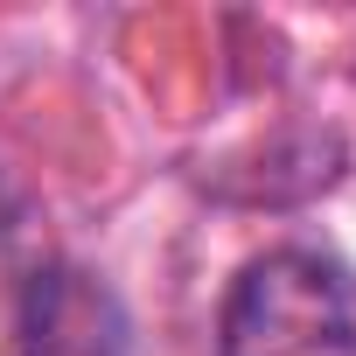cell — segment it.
<instances>
[{"label": "cell", "instance_id": "2", "mask_svg": "<svg viewBox=\"0 0 356 356\" xmlns=\"http://www.w3.org/2000/svg\"><path fill=\"white\" fill-rule=\"evenodd\" d=\"M8 356H133L126 307L105 280L84 266H35L15 300V342Z\"/></svg>", "mask_w": 356, "mask_h": 356}, {"label": "cell", "instance_id": "1", "mask_svg": "<svg viewBox=\"0 0 356 356\" xmlns=\"http://www.w3.org/2000/svg\"><path fill=\"white\" fill-rule=\"evenodd\" d=\"M217 356H356V307L328 259L266 252L231 280Z\"/></svg>", "mask_w": 356, "mask_h": 356}]
</instances>
